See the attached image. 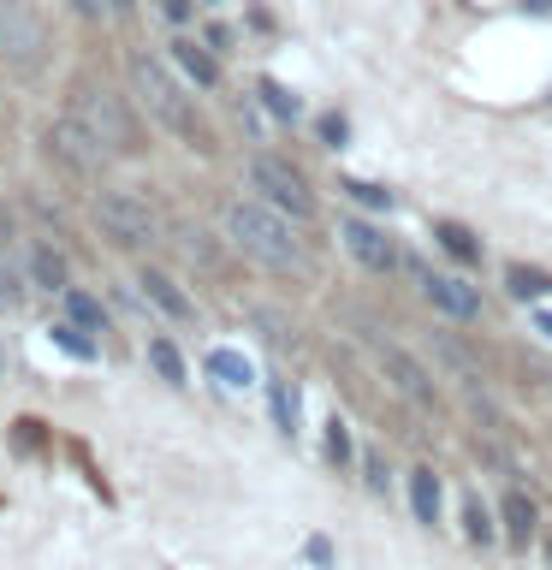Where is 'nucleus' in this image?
<instances>
[{
    "instance_id": "1",
    "label": "nucleus",
    "mask_w": 552,
    "mask_h": 570,
    "mask_svg": "<svg viewBox=\"0 0 552 570\" xmlns=\"http://www.w3.org/2000/svg\"><path fill=\"white\" fill-rule=\"evenodd\" d=\"M220 226H226V244L249 267H262V274H274V279L309 274V244L292 232V214H279L262 196H231V203H220Z\"/></svg>"
},
{
    "instance_id": "2",
    "label": "nucleus",
    "mask_w": 552,
    "mask_h": 570,
    "mask_svg": "<svg viewBox=\"0 0 552 570\" xmlns=\"http://www.w3.org/2000/svg\"><path fill=\"white\" fill-rule=\"evenodd\" d=\"M125 78H131V96H137V107H142V119L160 125L167 137H178L185 149L214 155V131H208L203 107H196L190 89L172 78V66H160L149 48H131V60H125Z\"/></svg>"
},
{
    "instance_id": "3",
    "label": "nucleus",
    "mask_w": 552,
    "mask_h": 570,
    "mask_svg": "<svg viewBox=\"0 0 552 570\" xmlns=\"http://www.w3.org/2000/svg\"><path fill=\"white\" fill-rule=\"evenodd\" d=\"M66 114H78L89 131L107 142V155H114V160L149 155V125H142L137 96H125V89H114L107 78H89V71H83V78H71Z\"/></svg>"
},
{
    "instance_id": "4",
    "label": "nucleus",
    "mask_w": 552,
    "mask_h": 570,
    "mask_svg": "<svg viewBox=\"0 0 552 570\" xmlns=\"http://www.w3.org/2000/svg\"><path fill=\"white\" fill-rule=\"evenodd\" d=\"M53 18L36 0H0V71L12 83H36L53 66Z\"/></svg>"
},
{
    "instance_id": "5",
    "label": "nucleus",
    "mask_w": 552,
    "mask_h": 570,
    "mask_svg": "<svg viewBox=\"0 0 552 570\" xmlns=\"http://www.w3.org/2000/svg\"><path fill=\"white\" fill-rule=\"evenodd\" d=\"M89 226H96V238L125 249V256H155V249L167 244L160 214L142 203L137 190H96L89 196Z\"/></svg>"
},
{
    "instance_id": "6",
    "label": "nucleus",
    "mask_w": 552,
    "mask_h": 570,
    "mask_svg": "<svg viewBox=\"0 0 552 570\" xmlns=\"http://www.w3.org/2000/svg\"><path fill=\"white\" fill-rule=\"evenodd\" d=\"M42 160L66 178V185H96L114 155H107V142L89 131L78 114H53L42 125Z\"/></svg>"
},
{
    "instance_id": "7",
    "label": "nucleus",
    "mask_w": 552,
    "mask_h": 570,
    "mask_svg": "<svg viewBox=\"0 0 552 570\" xmlns=\"http://www.w3.org/2000/svg\"><path fill=\"white\" fill-rule=\"evenodd\" d=\"M249 185H256L262 203H274L279 214H292V220H315L321 214V196H315L309 178H303V167L285 160V155H274V149L249 155Z\"/></svg>"
},
{
    "instance_id": "8",
    "label": "nucleus",
    "mask_w": 552,
    "mask_h": 570,
    "mask_svg": "<svg viewBox=\"0 0 552 570\" xmlns=\"http://www.w3.org/2000/svg\"><path fill=\"white\" fill-rule=\"evenodd\" d=\"M368 338V351H374V368L392 381V392H404L416 410H440V392H434V381H427V368L410 356L404 345H392V338H374V333H363Z\"/></svg>"
},
{
    "instance_id": "9",
    "label": "nucleus",
    "mask_w": 552,
    "mask_h": 570,
    "mask_svg": "<svg viewBox=\"0 0 552 570\" xmlns=\"http://www.w3.org/2000/svg\"><path fill=\"white\" fill-rule=\"evenodd\" d=\"M338 238H345V256L363 267V274H392V267L404 262L398 244H392L381 226H368V220H345V226H338Z\"/></svg>"
},
{
    "instance_id": "10",
    "label": "nucleus",
    "mask_w": 552,
    "mask_h": 570,
    "mask_svg": "<svg viewBox=\"0 0 552 570\" xmlns=\"http://www.w3.org/2000/svg\"><path fill=\"white\" fill-rule=\"evenodd\" d=\"M24 274H30L36 292H48V297H66V292H71V262H66V249L53 244V238H30Z\"/></svg>"
},
{
    "instance_id": "11",
    "label": "nucleus",
    "mask_w": 552,
    "mask_h": 570,
    "mask_svg": "<svg viewBox=\"0 0 552 570\" xmlns=\"http://www.w3.org/2000/svg\"><path fill=\"white\" fill-rule=\"evenodd\" d=\"M410 274L422 279V292L434 297L452 321H475V315H481V297H475V285H470V279H457V274H427L422 262H410Z\"/></svg>"
},
{
    "instance_id": "12",
    "label": "nucleus",
    "mask_w": 552,
    "mask_h": 570,
    "mask_svg": "<svg viewBox=\"0 0 552 570\" xmlns=\"http://www.w3.org/2000/svg\"><path fill=\"white\" fill-rule=\"evenodd\" d=\"M137 285H142V297H149L160 315H172V321H196V303L185 297V285H178V279L167 274V267H142Z\"/></svg>"
},
{
    "instance_id": "13",
    "label": "nucleus",
    "mask_w": 552,
    "mask_h": 570,
    "mask_svg": "<svg viewBox=\"0 0 552 570\" xmlns=\"http://www.w3.org/2000/svg\"><path fill=\"white\" fill-rule=\"evenodd\" d=\"M172 66L185 71L196 89H214V83H220V60L208 53V42H190V36H172Z\"/></svg>"
},
{
    "instance_id": "14",
    "label": "nucleus",
    "mask_w": 552,
    "mask_h": 570,
    "mask_svg": "<svg viewBox=\"0 0 552 570\" xmlns=\"http://www.w3.org/2000/svg\"><path fill=\"white\" fill-rule=\"evenodd\" d=\"M499 517H505V541H511V547H529V541H534V523H541V517H534V499H529L523 488H505V505H499Z\"/></svg>"
},
{
    "instance_id": "15",
    "label": "nucleus",
    "mask_w": 552,
    "mask_h": 570,
    "mask_svg": "<svg viewBox=\"0 0 552 570\" xmlns=\"http://www.w3.org/2000/svg\"><path fill=\"white\" fill-rule=\"evenodd\" d=\"M267 404H274V428H279V434H297V428H303L297 386L285 381V374H267Z\"/></svg>"
},
{
    "instance_id": "16",
    "label": "nucleus",
    "mask_w": 552,
    "mask_h": 570,
    "mask_svg": "<svg viewBox=\"0 0 552 570\" xmlns=\"http://www.w3.org/2000/svg\"><path fill=\"white\" fill-rule=\"evenodd\" d=\"M410 505H416V523H440V475L427 463L410 470Z\"/></svg>"
},
{
    "instance_id": "17",
    "label": "nucleus",
    "mask_w": 552,
    "mask_h": 570,
    "mask_svg": "<svg viewBox=\"0 0 552 570\" xmlns=\"http://www.w3.org/2000/svg\"><path fill=\"white\" fill-rule=\"evenodd\" d=\"M434 238H440V249H445L452 262H463V267H475V262H481V244H475V232H470V226L440 220V226H434Z\"/></svg>"
},
{
    "instance_id": "18",
    "label": "nucleus",
    "mask_w": 552,
    "mask_h": 570,
    "mask_svg": "<svg viewBox=\"0 0 552 570\" xmlns=\"http://www.w3.org/2000/svg\"><path fill=\"white\" fill-rule=\"evenodd\" d=\"M505 292L511 297H552V274H541V267H523V262H505Z\"/></svg>"
},
{
    "instance_id": "19",
    "label": "nucleus",
    "mask_w": 552,
    "mask_h": 570,
    "mask_svg": "<svg viewBox=\"0 0 552 570\" xmlns=\"http://www.w3.org/2000/svg\"><path fill=\"white\" fill-rule=\"evenodd\" d=\"M208 374H214V381H226L231 392H244L249 381H256V368H249L238 351H214V356H208Z\"/></svg>"
},
{
    "instance_id": "20",
    "label": "nucleus",
    "mask_w": 552,
    "mask_h": 570,
    "mask_svg": "<svg viewBox=\"0 0 552 570\" xmlns=\"http://www.w3.org/2000/svg\"><path fill=\"white\" fill-rule=\"evenodd\" d=\"M12 452L18 458H42L48 452V422L42 416H18L12 422Z\"/></svg>"
},
{
    "instance_id": "21",
    "label": "nucleus",
    "mask_w": 552,
    "mask_h": 570,
    "mask_svg": "<svg viewBox=\"0 0 552 570\" xmlns=\"http://www.w3.org/2000/svg\"><path fill=\"white\" fill-rule=\"evenodd\" d=\"M149 363H155V374H160V381L185 386V356H178V345H172L167 333H160V338H149Z\"/></svg>"
},
{
    "instance_id": "22",
    "label": "nucleus",
    "mask_w": 552,
    "mask_h": 570,
    "mask_svg": "<svg viewBox=\"0 0 552 570\" xmlns=\"http://www.w3.org/2000/svg\"><path fill=\"white\" fill-rule=\"evenodd\" d=\"M66 321H78V327H89V333H101L107 327V309L89 292H66Z\"/></svg>"
},
{
    "instance_id": "23",
    "label": "nucleus",
    "mask_w": 552,
    "mask_h": 570,
    "mask_svg": "<svg viewBox=\"0 0 552 570\" xmlns=\"http://www.w3.org/2000/svg\"><path fill=\"white\" fill-rule=\"evenodd\" d=\"M256 101H262V107H274V119H285V125L297 119V101H292V89H279L274 78H262V83H256Z\"/></svg>"
},
{
    "instance_id": "24",
    "label": "nucleus",
    "mask_w": 552,
    "mask_h": 570,
    "mask_svg": "<svg viewBox=\"0 0 552 570\" xmlns=\"http://www.w3.org/2000/svg\"><path fill=\"white\" fill-rule=\"evenodd\" d=\"M18 279H30V274H24V267H12V256L0 249V309H18V303H24Z\"/></svg>"
},
{
    "instance_id": "25",
    "label": "nucleus",
    "mask_w": 552,
    "mask_h": 570,
    "mask_svg": "<svg viewBox=\"0 0 552 570\" xmlns=\"http://www.w3.org/2000/svg\"><path fill=\"white\" fill-rule=\"evenodd\" d=\"M53 338H60V351H71V356H96V338H89V327L78 333V321H60V327H53Z\"/></svg>"
},
{
    "instance_id": "26",
    "label": "nucleus",
    "mask_w": 552,
    "mask_h": 570,
    "mask_svg": "<svg viewBox=\"0 0 552 570\" xmlns=\"http://www.w3.org/2000/svg\"><path fill=\"white\" fill-rule=\"evenodd\" d=\"M463 529H470L475 547L493 541V523H487V511H481V499H463Z\"/></svg>"
},
{
    "instance_id": "27",
    "label": "nucleus",
    "mask_w": 552,
    "mask_h": 570,
    "mask_svg": "<svg viewBox=\"0 0 552 570\" xmlns=\"http://www.w3.org/2000/svg\"><path fill=\"white\" fill-rule=\"evenodd\" d=\"M321 142H327V149H345V137H351V125H345V114H321Z\"/></svg>"
},
{
    "instance_id": "28",
    "label": "nucleus",
    "mask_w": 552,
    "mask_h": 570,
    "mask_svg": "<svg viewBox=\"0 0 552 570\" xmlns=\"http://www.w3.org/2000/svg\"><path fill=\"white\" fill-rule=\"evenodd\" d=\"M345 190L356 196V203H368V208H392V190H381V185H363V178H345Z\"/></svg>"
},
{
    "instance_id": "29",
    "label": "nucleus",
    "mask_w": 552,
    "mask_h": 570,
    "mask_svg": "<svg viewBox=\"0 0 552 570\" xmlns=\"http://www.w3.org/2000/svg\"><path fill=\"white\" fill-rule=\"evenodd\" d=\"M327 458H333V463H345V458H351V434H345V422H327Z\"/></svg>"
},
{
    "instance_id": "30",
    "label": "nucleus",
    "mask_w": 552,
    "mask_h": 570,
    "mask_svg": "<svg viewBox=\"0 0 552 570\" xmlns=\"http://www.w3.org/2000/svg\"><path fill=\"white\" fill-rule=\"evenodd\" d=\"M155 7H160L167 24H185V18H190V0H155Z\"/></svg>"
},
{
    "instance_id": "31",
    "label": "nucleus",
    "mask_w": 552,
    "mask_h": 570,
    "mask_svg": "<svg viewBox=\"0 0 552 570\" xmlns=\"http://www.w3.org/2000/svg\"><path fill=\"white\" fill-rule=\"evenodd\" d=\"M363 463H368V481H374V488H386V463H381V452H368Z\"/></svg>"
},
{
    "instance_id": "32",
    "label": "nucleus",
    "mask_w": 552,
    "mask_h": 570,
    "mask_svg": "<svg viewBox=\"0 0 552 570\" xmlns=\"http://www.w3.org/2000/svg\"><path fill=\"white\" fill-rule=\"evenodd\" d=\"M309 559H315V564H333V547L321 541V534H315V541H309Z\"/></svg>"
},
{
    "instance_id": "33",
    "label": "nucleus",
    "mask_w": 552,
    "mask_h": 570,
    "mask_svg": "<svg viewBox=\"0 0 552 570\" xmlns=\"http://www.w3.org/2000/svg\"><path fill=\"white\" fill-rule=\"evenodd\" d=\"M208 48H220V53H226V48H231V30H226V24H214V30H208Z\"/></svg>"
},
{
    "instance_id": "34",
    "label": "nucleus",
    "mask_w": 552,
    "mask_h": 570,
    "mask_svg": "<svg viewBox=\"0 0 552 570\" xmlns=\"http://www.w3.org/2000/svg\"><path fill=\"white\" fill-rule=\"evenodd\" d=\"M7 238H12V214L0 208V249H7Z\"/></svg>"
},
{
    "instance_id": "35",
    "label": "nucleus",
    "mask_w": 552,
    "mask_h": 570,
    "mask_svg": "<svg viewBox=\"0 0 552 570\" xmlns=\"http://www.w3.org/2000/svg\"><path fill=\"white\" fill-rule=\"evenodd\" d=\"M107 7H114V12H125V18H131V12H137V0H107Z\"/></svg>"
},
{
    "instance_id": "36",
    "label": "nucleus",
    "mask_w": 552,
    "mask_h": 570,
    "mask_svg": "<svg viewBox=\"0 0 552 570\" xmlns=\"http://www.w3.org/2000/svg\"><path fill=\"white\" fill-rule=\"evenodd\" d=\"M534 327H541V333H546V338H552V315H541V321H534Z\"/></svg>"
},
{
    "instance_id": "37",
    "label": "nucleus",
    "mask_w": 552,
    "mask_h": 570,
    "mask_svg": "<svg viewBox=\"0 0 552 570\" xmlns=\"http://www.w3.org/2000/svg\"><path fill=\"white\" fill-rule=\"evenodd\" d=\"M529 7H534V12H546V7H552V0H529Z\"/></svg>"
},
{
    "instance_id": "38",
    "label": "nucleus",
    "mask_w": 552,
    "mask_h": 570,
    "mask_svg": "<svg viewBox=\"0 0 552 570\" xmlns=\"http://www.w3.org/2000/svg\"><path fill=\"white\" fill-rule=\"evenodd\" d=\"M546 564H552V534H546Z\"/></svg>"
},
{
    "instance_id": "39",
    "label": "nucleus",
    "mask_w": 552,
    "mask_h": 570,
    "mask_svg": "<svg viewBox=\"0 0 552 570\" xmlns=\"http://www.w3.org/2000/svg\"><path fill=\"white\" fill-rule=\"evenodd\" d=\"M214 7H220V0H214Z\"/></svg>"
}]
</instances>
